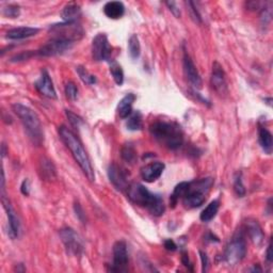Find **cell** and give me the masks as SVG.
<instances>
[{
  "mask_svg": "<svg viewBox=\"0 0 273 273\" xmlns=\"http://www.w3.org/2000/svg\"><path fill=\"white\" fill-rule=\"evenodd\" d=\"M2 199H3V204L4 207L7 212V217H8V223H9V237L11 239H16L18 236H20L21 232V223L20 219H18L17 214L15 213L14 208L12 207L9 198L5 194H2Z\"/></svg>",
  "mask_w": 273,
  "mask_h": 273,
  "instance_id": "obj_13",
  "label": "cell"
},
{
  "mask_svg": "<svg viewBox=\"0 0 273 273\" xmlns=\"http://www.w3.org/2000/svg\"><path fill=\"white\" fill-rule=\"evenodd\" d=\"M166 5L168 6L169 10H170L173 14H174L175 17H177V18L180 17V10H179L177 3H175V2H167Z\"/></svg>",
  "mask_w": 273,
  "mask_h": 273,
  "instance_id": "obj_37",
  "label": "cell"
},
{
  "mask_svg": "<svg viewBox=\"0 0 273 273\" xmlns=\"http://www.w3.org/2000/svg\"><path fill=\"white\" fill-rule=\"evenodd\" d=\"M21 191H22V193L24 195H29V193H30V186H29V180L28 179H25L23 181V184L21 186Z\"/></svg>",
  "mask_w": 273,
  "mask_h": 273,
  "instance_id": "obj_39",
  "label": "cell"
},
{
  "mask_svg": "<svg viewBox=\"0 0 273 273\" xmlns=\"http://www.w3.org/2000/svg\"><path fill=\"white\" fill-rule=\"evenodd\" d=\"M65 94L71 101H75L78 97V88L74 83H72V81H70L65 86Z\"/></svg>",
  "mask_w": 273,
  "mask_h": 273,
  "instance_id": "obj_35",
  "label": "cell"
},
{
  "mask_svg": "<svg viewBox=\"0 0 273 273\" xmlns=\"http://www.w3.org/2000/svg\"><path fill=\"white\" fill-rule=\"evenodd\" d=\"M127 195L130 201L141 207H145L155 217L165 214L166 206L160 195L154 194L141 184H132L127 189Z\"/></svg>",
  "mask_w": 273,
  "mask_h": 273,
  "instance_id": "obj_3",
  "label": "cell"
},
{
  "mask_svg": "<svg viewBox=\"0 0 273 273\" xmlns=\"http://www.w3.org/2000/svg\"><path fill=\"white\" fill-rule=\"evenodd\" d=\"M110 73L117 86H122L124 83V72L122 66L116 62H112L110 65Z\"/></svg>",
  "mask_w": 273,
  "mask_h": 273,
  "instance_id": "obj_30",
  "label": "cell"
},
{
  "mask_svg": "<svg viewBox=\"0 0 273 273\" xmlns=\"http://www.w3.org/2000/svg\"><path fill=\"white\" fill-rule=\"evenodd\" d=\"M128 51L130 57L132 59H138L140 56L141 52V46H140V42H139V38L136 36V34H132L129 41H128Z\"/></svg>",
  "mask_w": 273,
  "mask_h": 273,
  "instance_id": "obj_28",
  "label": "cell"
},
{
  "mask_svg": "<svg viewBox=\"0 0 273 273\" xmlns=\"http://www.w3.org/2000/svg\"><path fill=\"white\" fill-rule=\"evenodd\" d=\"M35 89L38 90V92L42 94L43 96L50 98V99H56L57 98V93L56 90H54L52 80L48 74V72L46 70H43L41 73V77L39 80L36 81L34 85Z\"/></svg>",
  "mask_w": 273,
  "mask_h": 273,
  "instance_id": "obj_15",
  "label": "cell"
},
{
  "mask_svg": "<svg viewBox=\"0 0 273 273\" xmlns=\"http://www.w3.org/2000/svg\"><path fill=\"white\" fill-rule=\"evenodd\" d=\"M12 108L16 115L20 117V120L23 123L24 128L31 142L40 147L44 142V132L38 114H36L32 109L23 104L16 103L12 106Z\"/></svg>",
  "mask_w": 273,
  "mask_h": 273,
  "instance_id": "obj_4",
  "label": "cell"
},
{
  "mask_svg": "<svg viewBox=\"0 0 273 273\" xmlns=\"http://www.w3.org/2000/svg\"><path fill=\"white\" fill-rule=\"evenodd\" d=\"M112 47L109 44L105 33H98L92 42V57L95 61H109L111 57Z\"/></svg>",
  "mask_w": 273,
  "mask_h": 273,
  "instance_id": "obj_9",
  "label": "cell"
},
{
  "mask_svg": "<svg viewBox=\"0 0 273 273\" xmlns=\"http://www.w3.org/2000/svg\"><path fill=\"white\" fill-rule=\"evenodd\" d=\"M183 65H184V73H185V76H186L187 80L194 88L201 89L202 88V78H201V76H199L198 71L196 70V66L194 65L192 59L190 58V56L187 52H185V54H184Z\"/></svg>",
  "mask_w": 273,
  "mask_h": 273,
  "instance_id": "obj_16",
  "label": "cell"
},
{
  "mask_svg": "<svg viewBox=\"0 0 273 273\" xmlns=\"http://www.w3.org/2000/svg\"><path fill=\"white\" fill-rule=\"evenodd\" d=\"M66 115L69 117V121L72 124V126H74L75 128H79L81 124H84V120L81 117L75 113H73L70 110H66Z\"/></svg>",
  "mask_w": 273,
  "mask_h": 273,
  "instance_id": "obj_36",
  "label": "cell"
},
{
  "mask_svg": "<svg viewBox=\"0 0 273 273\" xmlns=\"http://www.w3.org/2000/svg\"><path fill=\"white\" fill-rule=\"evenodd\" d=\"M245 229H247V233L249 234L254 244L260 245L262 243L263 239H265V235H263V232L257 221L248 220L247 223H245Z\"/></svg>",
  "mask_w": 273,
  "mask_h": 273,
  "instance_id": "obj_19",
  "label": "cell"
},
{
  "mask_svg": "<svg viewBox=\"0 0 273 273\" xmlns=\"http://www.w3.org/2000/svg\"><path fill=\"white\" fill-rule=\"evenodd\" d=\"M127 265H128L127 244L124 240H119L113 245V265L110 268V271L114 272L125 271Z\"/></svg>",
  "mask_w": 273,
  "mask_h": 273,
  "instance_id": "obj_12",
  "label": "cell"
},
{
  "mask_svg": "<svg viewBox=\"0 0 273 273\" xmlns=\"http://www.w3.org/2000/svg\"><path fill=\"white\" fill-rule=\"evenodd\" d=\"M121 155H122L123 160L126 161L127 163H133L136 159V152L133 148V145L130 143L124 145Z\"/></svg>",
  "mask_w": 273,
  "mask_h": 273,
  "instance_id": "obj_29",
  "label": "cell"
},
{
  "mask_svg": "<svg viewBox=\"0 0 273 273\" xmlns=\"http://www.w3.org/2000/svg\"><path fill=\"white\" fill-rule=\"evenodd\" d=\"M211 84L215 89L216 92L219 95H225L229 92V88H227V81L226 76L223 67L220 65V63L215 62L213 65V72L211 77Z\"/></svg>",
  "mask_w": 273,
  "mask_h": 273,
  "instance_id": "obj_14",
  "label": "cell"
},
{
  "mask_svg": "<svg viewBox=\"0 0 273 273\" xmlns=\"http://www.w3.org/2000/svg\"><path fill=\"white\" fill-rule=\"evenodd\" d=\"M127 128L132 131L141 130L143 127V121H142V114L140 111H136L134 113H131L128 121H127Z\"/></svg>",
  "mask_w": 273,
  "mask_h": 273,
  "instance_id": "obj_26",
  "label": "cell"
},
{
  "mask_svg": "<svg viewBox=\"0 0 273 273\" xmlns=\"http://www.w3.org/2000/svg\"><path fill=\"white\" fill-rule=\"evenodd\" d=\"M61 241L64 244V247L69 254L73 256H80L84 253V241L80 236L71 227H64L59 232Z\"/></svg>",
  "mask_w": 273,
  "mask_h": 273,
  "instance_id": "obj_8",
  "label": "cell"
},
{
  "mask_svg": "<svg viewBox=\"0 0 273 273\" xmlns=\"http://www.w3.org/2000/svg\"><path fill=\"white\" fill-rule=\"evenodd\" d=\"M150 132L162 147L172 151L178 150L184 143L183 129L174 122H155L150 127Z\"/></svg>",
  "mask_w": 273,
  "mask_h": 273,
  "instance_id": "obj_1",
  "label": "cell"
},
{
  "mask_svg": "<svg viewBox=\"0 0 273 273\" xmlns=\"http://www.w3.org/2000/svg\"><path fill=\"white\" fill-rule=\"evenodd\" d=\"M108 177L111 184L120 191H125L130 186L128 183V173L126 172L124 168L116 165V163H111L108 168Z\"/></svg>",
  "mask_w": 273,
  "mask_h": 273,
  "instance_id": "obj_11",
  "label": "cell"
},
{
  "mask_svg": "<svg viewBox=\"0 0 273 273\" xmlns=\"http://www.w3.org/2000/svg\"><path fill=\"white\" fill-rule=\"evenodd\" d=\"M39 31V28H33V27H17L9 30L6 36L9 40H24L36 35Z\"/></svg>",
  "mask_w": 273,
  "mask_h": 273,
  "instance_id": "obj_18",
  "label": "cell"
},
{
  "mask_svg": "<svg viewBox=\"0 0 273 273\" xmlns=\"http://www.w3.org/2000/svg\"><path fill=\"white\" fill-rule=\"evenodd\" d=\"M51 39L63 40L74 44L84 36V29L78 23H62L49 27Z\"/></svg>",
  "mask_w": 273,
  "mask_h": 273,
  "instance_id": "obj_6",
  "label": "cell"
},
{
  "mask_svg": "<svg viewBox=\"0 0 273 273\" xmlns=\"http://www.w3.org/2000/svg\"><path fill=\"white\" fill-rule=\"evenodd\" d=\"M165 248L168 251H175L177 249V245H176V243L174 241H173L172 239H167L165 241Z\"/></svg>",
  "mask_w": 273,
  "mask_h": 273,
  "instance_id": "obj_41",
  "label": "cell"
},
{
  "mask_svg": "<svg viewBox=\"0 0 273 273\" xmlns=\"http://www.w3.org/2000/svg\"><path fill=\"white\" fill-rule=\"evenodd\" d=\"M186 6L188 7L189 14H190L191 18L193 20V22L196 24H202V17L197 10L195 4L193 2H186Z\"/></svg>",
  "mask_w": 273,
  "mask_h": 273,
  "instance_id": "obj_32",
  "label": "cell"
},
{
  "mask_svg": "<svg viewBox=\"0 0 273 273\" xmlns=\"http://www.w3.org/2000/svg\"><path fill=\"white\" fill-rule=\"evenodd\" d=\"M81 16V8L76 3L67 4L61 12L62 20L64 23H77Z\"/></svg>",
  "mask_w": 273,
  "mask_h": 273,
  "instance_id": "obj_20",
  "label": "cell"
},
{
  "mask_svg": "<svg viewBox=\"0 0 273 273\" xmlns=\"http://www.w3.org/2000/svg\"><path fill=\"white\" fill-rule=\"evenodd\" d=\"M219 208H220V202L218 201V199H215V201L211 202L207 205V207L202 212L199 218H201V220L203 222L212 221L217 216L218 212H219Z\"/></svg>",
  "mask_w": 273,
  "mask_h": 273,
  "instance_id": "obj_25",
  "label": "cell"
},
{
  "mask_svg": "<svg viewBox=\"0 0 273 273\" xmlns=\"http://www.w3.org/2000/svg\"><path fill=\"white\" fill-rule=\"evenodd\" d=\"M40 175L45 180H53L57 176L56 168L52 161L47 158H43L40 162Z\"/></svg>",
  "mask_w": 273,
  "mask_h": 273,
  "instance_id": "obj_24",
  "label": "cell"
},
{
  "mask_svg": "<svg viewBox=\"0 0 273 273\" xmlns=\"http://www.w3.org/2000/svg\"><path fill=\"white\" fill-rule=\"evenodd\" d=\"M165 163L160 161H155L149 163L145 167L141 169V177L144 181L148 183H153V181L157 180L161 175L163 171H165Z\"/></svg>",
  "mask_w": 273,
  "mask_h": 273,
  "instance_id": "obj_17",
  "label": "cell"
},
{
  "mask_svg": "<svg viewBox=\"0 0 273 273\" xmlns=\"http://www.w3.org/2000/svg\"><path fill=\"white\" fill-rule=\"evenodd\" d=\"M72 46H73V43L71 42L58 40V39H51L49 42L43 45L39 50H36V56H40V57L59 56V54H63L67 50H70Z\"/></svg>",
  "mask_w": 273,
  "mask_h": 273,
  "instance_id": "obj_10",
  "label": "cell"
},
{
  "mask_svg": "<svg viewBox=\"0 0 273 273\" xmlns=\"http://www.w3.org/2000/svg\"><path fill=\"white\" fill-rule=\"evenodd\" d=\"M21 14V9L16 5H9L4 8V15L9 18H16Z\"/></svg>",
  "mask_w": 273,
  "mask_h": 273,
  "instance_id": "obj_34",
  "label": "cell"
},
{
  "mask_svg": "<svg viewBox=\"0 0 273 273\" xmlns=\"http://www.w3.org/2000/svg\"><path fill=\"white\" fill-rule=\"evenodd\" d=\"M59 134L62 141L66 145V148L71 151L73 157H74V159L79 165L80 169L83 170L85 175L88 177V179L90 181H94L95 174H94L92 163H91V160L84 148V145L77 138V135L65 126L60 127Z\"/></svg>",
  "mask_w": 273,
  "mask_h": 273,
  "instance_id": "obj_2",
  "label": "cell"
},
{
  "mask_svg": "<svg viewBox=\"0 0 273 273\" xmlns=\"http://www.w3.org/2000/svg\"><path fill=\"white\" fill-rule=\"evenodd\" d=\"M75 212H76V215L77 217L79 218L80 221H83L85 223V220H86V214L84 213L83 208L80 207L79 204H75Z\"/></svg>",
  "mask_w": 273,
  "mask_h": 273,
  "instance_id": "obj_40",
  "label": "cell"
},
{
  "mask_svg": "<svg viewBox=\"0 0 273 273\" xmlns=\"http://www.w3.org/2000/svg\"><path fill=\"white\" fill-rule=\"evenodd\" d=\"M245 254H247V242H245L243 232L240 231L227 244L224 253V260L227 265L235 266L244 258Z\"/></svg>",
  "mask_w": 273,
  "mask_h": 273,
  "instance_id": "obj_7",
  "label": "cell"
},
{
  "mask_svg": "<svg viewBox=\"0 0 273 273\" xmlns=\"http://www.w3.org/2000/svg\"><path fill=\"white\" fill-rule=\"evenodd\" d=\"M250 271H258V272H261V268H259L258 266H254L252 269H250Z\"/></svg>",
  "mask_w": 273,
  "mask_h": 273,
  "instance_id": "obj_44",
  "label": "cell"
},
{
  "mask_svg": "<svg viewBox=\"0 0 273 273\" xmlns=\"http://www.w3.org/2000/svg\"><path fill=\"white\" fill-rule=\"evenodd\" d=\"M135 101V95L133 93L126 94L117 105V113L121 119H127L132 113V105Z\"/></svg>",
  "mask_w": 273,
  "mask_h": 273,
  "instance_id": "obj_21",
  "label": "cell"
},
{
  "mask_svg": "<svg viewBox=\"0 0 273 273\" xmlns=\"http://www.w3.org/2000/svg\"><path fill=\"white\" fill-rule=\"evenodd\" d=\"M104 13L111 20H119L125 13V7L121 2H109L104 7Z\"/></svg>",
  "mask_w": 273,
  "mask_h": 273,
  "instance_id": "obj_22",
  "label": "cell"
},
{
  "mask_svg": "<svg viewBox=\"0 0 273 273\" xmlns=\"http://www.w3.org/2000/svg\"><path fill=\"white\" fill-rule=\"evenodd\" d=\"M267 260H268V262H272V260H273V254H272V243H271V241L269 242L268 249H267Z\"/></svg>",
  "mask_w": 273,
  "mask_h": 273,
  "instance_id": "obj_43",
  "label": "cell"
},
{
  "mask_svg": "<svg viewBox=\"0 0 273 273\" xmlns=\"http://www.w3.org/2000/svg\"><path fill=\"white\" fill-rule=\"evenodd\" d=\"M199 256H201V260H202V271L203 272H206L207 271V268H208V265H209V259H208V256L207 254L203 251H199Z\"/></svg>",
  "mask_w": 273,
  "mask_h": 273,
  "instance_id": "obj_38",
  "label": "cell"
},
{
  "mask_svg": "<svg viewBox=\"0 0 273 273\" xmlns=\"http://www.w3.org/2000/svg\"><path fill=\"white\" fill-rule=\"evenodd\" d=\"M187 186H188V183L187 181H183V183L178 184L175 188H174V191H173V193L170 197V204L172 205V207H175L177 202L179 201V198H181L184 196L185 192H186V189H187Z\"/></svg>",
  "mask_w": 273,
  "mask_h": 273,
  "instance_id": "obj_27",
  "label": "cell"
},
{
  "mask_svg": "<svg viewBox=\"0 0 273 273\" xmlns=\"http://www.w3.org/2000/svg\"><path fill=\"white\" fill-rule=\"evenodd\" d=\"M213 185L214 178L212 177L190 181V183H188L184 196L181 197L184 206L188 209H193L202 206L205 203L206 195L208 194Z\"/></svg>",
  "mask_w": 273,
  "mask_h": 273,
  "instance_id": "obj_5",
  "label": "cell"
},
{
  "mask_svg": "<svg viewBox=\"0 0 273 273\" xmlns=\"http://www.w3.org/2000/svg\"><path fill=\"white\" fill-rule=\"evenodd\" d=\"M258 141L262 151L270 155L273 149V139L271 132L263 126L258 127Z\"/></svg>",
  "mask_w": 273,
  "mask_h": 273,
  "instance_id": "obj_23",
  "label": "cell"
},
{
  "mask_svg": "<svg viewBox=\"0 0 273 273\" xmlns=\"http://www.w3.org/2000/svg\"><path fill=\"white\" fill-rule=\"evenodd\" d=\"M76 71L78 73L80 79L83 80L86 85L92 86V85L96 84V77L94 75H92V74H90V72L86 67L80 65V66L76 67Z\"/></svg>",
  "mask_w": 273,
  "mask_h": 273,
  "instance_id": "obj_31",
  "label": "cell"
},
{
  "mask_svg": "<svg viewBox=\"0 0 273 273\" xmlns=\"http://www.w3.org/2000/svg\"><path fill=\"white\" fill-rule=\"evenodd\" d=\"M234 191H235V193L237 194L238 196H240V197L244 196V194H245V188H244L243 183H242L241 173H237V174H236V176H235Z\"/></svg>",
  "mask_w": 273,
  "mask_h": 273,
  "instance_id": "obj_33",
  "label": "cell"
},
{
  "mask_svg": "<svg viewBox=\"0 0 273 273\" xmlns=\"http://www.w3.org/2000/svg\"><path fill=\"white\" fill-rule=\"evenodd\" d=\"M181 261H183L184 263V266L187 267V268H190L191 267V263L189 261V257H188V254L187 252H183V256H181ZM190 270H192L190 268Z\"/></svg>",
  "mask_w": 273,
  "mask_h": 273,
  "instance_id": "obj_42",
  "label": "cell"
}]
</instances>
